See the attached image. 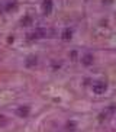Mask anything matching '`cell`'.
Instances as JSON below:
<instances>
[{"label": "cell", "mask_w": 116, "mask_h": 132, "mask_svg": "<svg viewBox=\"0 0 116 132\" xmlns=\"http://www.w3.org/2000/svg\"><path fill=\"white\" fill-rule=\"evenodd\" d=\"M51 7H52V2H51V0H45V2H44V12L49 13Z\"/></svg>", "instance_id": "4"}, {"label": "cell", "mask_w": 116, "mask_h": 132, "mask_svg": "<svg viewBox=\"0 0 116 132\" xmlns=\"http://www.w3.org/2000/svg\"><path fill=\"white\" fill-rule=\"evenodd\" d=\"M16 113H18V116H20V118H26L28 115H29V108H28V106H20V108L16 110Z\"/></svg>", "instance_id": "2"}, {"label": "cell", "mask_w": 116, "mask_h": 132, "mask_svg": "<svg viewBox=\"0 0 116 132\" xmlns=\"http://www.w3.org/2000/svg\"><path fill=\"white\" fill-rule=\"evenodd\" d=\"M81 61H83V64L84 65H90L93 62V55H90V54H86L83 58H81Z\"/></svg>", "instance_id": "3"}, {"label": "cell", "mask_w": 116, "mask_h": 132, "mask_svg": "<svg viewBox=\"0 0 116 132\" xmlns=\"http://www.w3.org/2000/svg\"><path fill=\"white\" fill-rule=\"evenodd\" d=\"M104 90H106V84L104 83H102V81H96L94 84H93V92L94 93H103Z\"/></svg>", "instance_id": "1"}, {"label": "cell", "mask_w": 116, "mask_h": 132, "mask_svg": "<svg viewBox=\"0 0 116 132\" xmlns=\"http://www.w3.org/2000/svg\"><path fill=\"white\" fill-rule=\"evenodd\" d=\"M70 38H71V31H70V29H65L64 34H62V39H70Z\"/></svg>", "instance_id": "5"}]
</instances>
